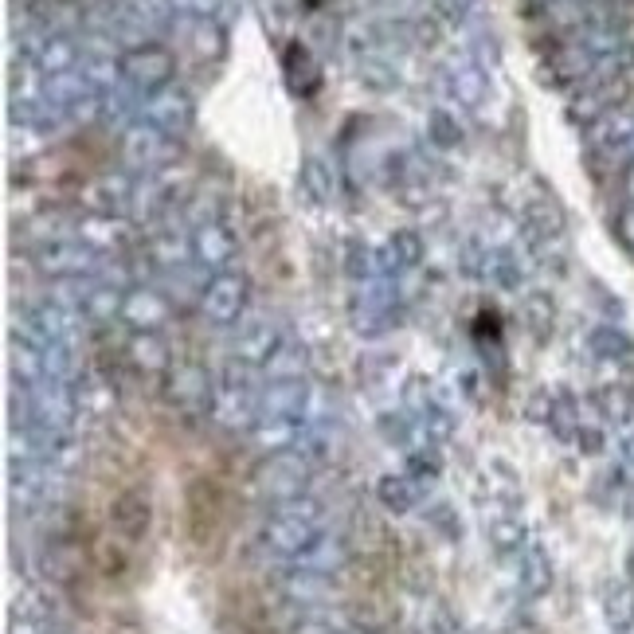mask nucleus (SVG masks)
<instances>
[{
  "instance_id": "f257e3e1",
  "label": "nucleus",
  "mask_w": 634,
  "mask_h": 634,
  "mask_svg": "<svg viewBox=\"0 0 634 634\" xmlns=\"http://www.w3.org/2000/svg\"><path fill=\"white\" fill-rule=\"evenodd\" d=\"M611 615H615L619 623H631V619H634V595H631V591L615 595V603H611Z\"/></svg>"
},
{
  "instance_id": "f03ea898",
  "label": "nucleus",
  "mask_w": 634,
  "mask_h": 634,
  "mask_svg": "<svg viewBox=\"0 0 634 634\" xmlns=\"http://www.w3.org/2000/svg\"><path fill=\"white\" fill-rule=\"evenodd\" d=\"M623 451H627V458H631V462H634V435H631V439H627V443H623Z\"/></svg>"
}]
</instances>
